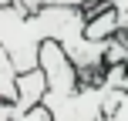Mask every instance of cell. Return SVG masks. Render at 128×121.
<instances>
[{
  "label": "cell",
  "mask_w": 128,
  "mask_h": 121,
  "mask_svg": "<svg viewBox=\"0 0 128 121\" xmlns=\"http://www.w3.org/2000/svg\"><path fill=\"white\" fill-rule=\"evenodd\" d=\"M40 71L47 74V91H54V94H71L81 88V71L58 40L40 44Z\"/></svg>",
  "instance_id": "cell-1"
},
{
  "label": "cell",
  "mask_w": 128,
  "mask_h": 121,
  "mask_svg": "<svg viewBox=\"0 0 128 121\" xmlns=\"http://www.w3.org/2000/svg\"><path fill=\"white\" fill-rule=\"evenodd\" d=\"M17 101H14V118H24L27 111H34L37 104H44L47 98V74L44 71H27V74H20L17 81Z\"/></svg>",
  "instance_id": "cell-2"
},
{
  "label": "cell",
  "mask_w": 128,
  "mask_h": 121,
  "mask_svg": "<svg viewBox=\"0 0 128 121\" xmlns=\"http://www.w3.org/2000/svg\"><path fill=\"white\" fill-rule=\"evenodd\" d=\"M17 81H20V71H17V64H14L10 51L0 44V101H7V104L17 101V91H20Z\"/></svg>",
  "instance_id": "cell-3"
},
{
  "label": "cell",
  "mask_w": 128,
  "mask_h": 121,
  "mask_svg": "<svg viewBox=\"0 0 128 121\" xmlns=\"http://www.w3.org/2000/svg\"><path fill=\"white\" fill-rule=\"evenodd\" d=\"M98 121H128V91L111 88L108 101H104V111H101Z\"/></svg>",
  "instance_id": "cell-4"
},
{
  "label": "cell",
  "mask_w": 128,
  "mask_h": 121,
  "mask_svg": "<svg viewBox=\"0 0 128 121\" xmlns=\"http://www.w3.org/2000/svg\"><path fill=\"white\" fill-rule=\"evenodd\" d=\"M51 3H64V7H88V3H101V0H20L24 10H40V7H51Z\"/></svg>",
  "instance_id": "cell-5"
},
{
  "label": "cell",
  "mask_w": 128,
  "mask_h": 121,
  "mask_svg": "<svg viewBox=\"0 0 128 121\" xmlns=\"http://www.w3.org/2000/svg\"><path fill=\"white\" fill-rule=\"evenodd\" d=\"M14 121H54V115H51V111L44 108V104H37L34 111H27L24 118H14Z\"/></svg>",
  "instance_id": "cell-6"
},
{
  "label": "cell",
  "mask_w": 128,
  "mask_h": 121,
  "mask_svg": "<svg viewBox=\"0 0 128 121\" xmlns=\"http://www.w3.org/2000/svg\"><path fill=\"white\" fill-rule=\"evenodd\" d=\"M115 3V10H118V17H122V27L128 30V0H111Z\"/></svg>",
  "instance_id": "cell-7"
},
{
  "label": "cell",
  "mask_w": 128,
  "mask_h": 121,
  "mask_svg": "<svg viewBox=\"0 0 128 121\" xmlns=\"http://www.w3.org/2000/svg\"><path fill=\"white\" fill-rule=\"evenodd\" d=\"M7 3H14V0H0V7H7Z\"/></svg>",
  "instance_id": "cell-8"
}]
</instances>
